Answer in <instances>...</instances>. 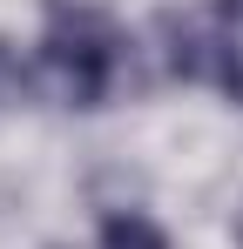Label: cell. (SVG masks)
<instances>
[{
    "instance_id": "cell-1",
    "label": "cell",
    "mask_w": 243,
    "mask_h": 249,
    "mask_svg": "<svg viewBox=\"0 0 243 249\" xmlns=\"http://www.w3.org/2000/svg\"><path fill=\"white\" fill-rule=\"evenodd\" d=\"M40 61L54 68V81H61V94H68V108H101V101L115 94V74H122V27L101 14V7L47 0Z\"/></svg>"
},
{
    "instance_id": "cell-2",
    "label": "cell",
    "mask_w": 243,
    "mask_h": 249,
    "mask_svg": "<svg viewBox=\"0 0 243 249\" xmlns=\"http://www.w3.org/2000/svg\"><path fill=\"white\" fill-rule=\"evenodd\" d=\"M162 68L176 81H209L230 101H243V20L162 14Z\"/></svg>"
},
{
    "instance_id": "cell-3",
    "label": "cell",
    "mask_w": 243,
    "mask_h": 249,
    "mask_svg": "<svg viewBox=\"0 0 243 249\" xmlns=\"http://www.w3.org/2000/svg\"><path fill=\"white\" fill-rule=\"evenodd\" d=\"M101 249H169V236H162L149 215H135V209H115V215L101 222Z\"/></svg>"
},
{
    "instance_id": "cell-4",
    "label": "cell",
    "mask_w": 243,
    "mask_h": 249,
    "mask_svg": "<svg viewBox=\"0 0 243 249\" xmlns=\"http://www.w3.org/2000/svg\"><path fill=\"white\" fill-rule=\"evenodd\" d=\"M27 68H20V54H14V41H0V108H20L27 101Z\"/></svg>"
},
{
    "instance_id": "cell-5",
    "label": "cell",
    "mask_w": 243,
    "mask_h": 249,
    "mask_svg": "<svg viewBox=\"0 0 243 249\" xmlns=\"http://www.w3.org/2000/svg\"><path fill=\"white\" fill-rule=\"evenodd\" d=\"M216 14L223 20H243V0H216Z\"/></svg>"
}]
</instances>
